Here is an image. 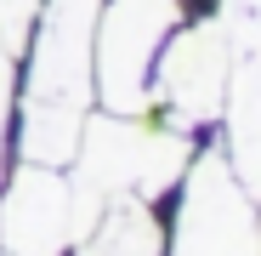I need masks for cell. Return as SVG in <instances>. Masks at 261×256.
Segmentation results:
<instances>
[{
	"label": "cell",
	"mask_w": 261,
	"mask_h": 256,
	"mask_svg": "<svg viewBox=\"0 0 261 256\" xmlns=\"http://www.w3.org/2000/svg\"><path fill=\"white\" fill-rule=\"evenodd\" d=\"M34 17H40V0H0V46H6L12 57L29 46Z\"/></svg>",
	"instance_id": "ba28073f"
},
{
	"label": "cell",
	"mask_w": 261,
	"mask_h": 256,
	"mask_svg": "<svg viewBox=\"0 0 261 256\" xmlns=\"http://www.w3.org/2000/svg\"><path fill=\"white\" fill-rule=\"evenodd\" d=\"M188 159H193V131H182L159 114H91L74 143V159H68L74 239L91 234V222L119 194H137L153 205L165 188L182 182Z\"/></svg>",
	"instance_id": "7a4b0ae2"
},
{
	"label": "cell",
	"mask_w": 261,
	"mask_h": 256,
	"mask_svg": "<svg viewBox=\"0 0 261 256\" xmlns=\"http://www.w3.org/2000/svg\"><path fill=\"white\" fill-rule=\"evenodd\" d=\"M74 256H165V228L148 199L119 194L91 222V234L74 239Z\"/></svg>",
	"instance_id": "52a82bcc"
},
{
	"label": "cell",
	"mask_w": 261,
	"mask_h": 256,
	"mask_svg": "<svg viewBox=\"0 0 261 256\" xmlns=\"http://www.w3.org/2000/svg\"><path fill=\"white\" fill-rule=\"evenodd\" d=\"M182 17L188 0H102L91 68L108 114H153V57Z\"/></svg>",
	"instance_id": "277c9868"
},
{
	"label": "cell",
	"mask_w": 261,
	"mask_h": 256,
	"mask_svg": "<svg viewBox=\"0 0 261 256\" xmlns=\"http://www.w3.org/2000/svg\"><path fill=\"white\" fill-rule=\"evenodd\" d=\"M170 256H261V199L239 182L222 143L199 148L182 171Z\"/></svg>",
	"instance_id": "3957f363"
},
{
	"label": "cell",
	"mask_w": 261,
	"mask_h": 256,
	"mask_svg": "<svg viewBox=\"0 0 261 256\" xmlns=\"http://www.w3.org/2000/svg\"><path fill=\"white\" fill-rule=\"evenodd\" d=\"M227 74H233V40L222 12L199 17L188 29H170V40L153 57V108L159 120L199 131V125L222 120L227 103Z\"/></svg>",
	"instance_id": "5b68a950"
},
{
	"label": "cell",
	"mask_w": 261,
	"mask_h": 256,
	"mask_svg": "<svg viewBox=\"0 0 261 256\" xmlns=\"http://www.w3.org/2000/svg\"><path fill=\"white\" fill-rule=\"evenodd\" d=\"M97 12L102 0H40L34 52L17 103V159L68 165L97 91Z\"/></svg>",
	"instance_id": "6da1fadb"
},
{
	"label": "cell",
	"mask_w": 261,
	"mask_h": 256,
	"mask_svg": "<svg viewBox=\"0 0 261 256\" xmlns=\"http://www.w3.org/2000/svg\"><path fill=\"white\" fill-rule=\"evenodd\" d=\"M0 245L12 256H63L74 245V188L63 165L17 159L0 194Z\"/></svg>",
	"instance_id": "8992f818"
},
{
	"label": "cell",
	"mask_w": 261,
	"mask_h": 256,
	"mask_svg": "<svg viewBox=\"0 0 261 256\" xmlns=\"http://www.w3.org/2000/svg\"><path fill=\"white\" fill-rule=\"evenodd\" d=\"M6 256H12V250H6Z\"/></svg>",
	"instance_id": "30bf717a"
},
{
	"label": "cell",
	"mask_w": 261,
	"mask_h": 256,
	"mask_svg": "<svg viewBox=\"0 0 261 256\" xmlns=\"http://www.w3.org/2000/svg\"><path fill=\"white\" fill-rule=\"evenodd\" d=\"M12 63H17V57L0 46V177H6V131H12V91H17Z\"/></svg>",
	"instance_id": "9c48e42d"
}]
</instances>
